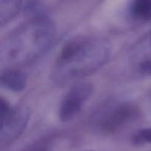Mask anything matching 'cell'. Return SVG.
<instances>
[{"label":"cell","instance_id":"cell-7","mask_svg":"<svg viewBox=\"0 0 151 151\" xmlns=\"http://www.w3.org/2000/svg\"><path fill=\"white\" fill-rule=\"evenodd\" d=\"M131 20L137 22L151 21V0H130L127 8Z\"/></svg>","mask_w":151,"mask_h":151},{"label":"cell","instance_id":"cell-6","mask_svg":"<svg viewBox=\"0 0 151 151\" xmlns=\"http://www.w3.org/2000/svg\"><path fill=\"white\" fill-rule=\"evenodd\" d=\"M0 82L1 85L7 89L19 92L26 87L27 78L23 71L16 68H8L1 72Z\"/></svg>","mask_w":151,"mask_h":151},{"label":"cell","instance_id":"cell-3","mask_svg":"<svg viewBox=\"0 0 151 151\" xmlns=\"http://www.w3.org/2000/svg\"><path fill=\"white\" fill-rule=\"evenodd\" d=\"M29 111L24 106L13 107L0 99V139L1 144L14 141L23 133L29 119Z\"/></svg>","mask_w":151,"mask_h":151},{"label":"cell","instance_id":"cell-11","mask_svg":"<svg viewBox=\"0 0 151 151\" xmlns=\"http://www.w3.org/2000/svg\"><path fill=\"white\" fill-rule=\"evenodd\" d=\"M137 66H138V69L141 73L151 75V60L142 62L139 63Z\"/></svg>","mask_w":151,"mask_h":151},{"label":"cell","instance_id":"cell-8","mask_svg":"<svg viewBox=\"0 0 151 151\" xmlns=\"http://www.w3.org/2000/svg\"><path fill=\"white\" fill-rule=\"evenodd\" d=\"M23 0H0V25L3 27L19 13Z\"/></svg>","mask_w":151,"mask_h":151},{"label":"cell","instance_id":"cell-1","mask_svg":"<svg viewBox=\"0 0 151 151\" xmlns=\"http://www.w3.org/2000/svg\"><path fill=\"white\" fill-rule=\"evenodd\" d=\"M111 46L99 36H78L69 40L62 48L52 73V81L59 86L75 83L91 75L109 60Z\"/></svg>","mask_w":151,"mask_h":151},{"label":"cell","instance_id":"cell-12","mask_svg":"<svg viewBox=\"0 0 151 151\" xmlns=\"http://www.w3.org/2000/svg\"><path fill=\"white\" fill-rule=\"evenodd\" d=\"M89 151H90V150H89Z\"/></svg>","mask_w":151,"mask_h":151},{"label":"cell","instance_id":"cell-9","mask_svg":"<svg viewBox=\"0 0 151 151\" xmlns=\"http://www.w3.org/2000/svg\"><path fill=\"white\" fill-rule=\"evenodd\" d=\"M133 58L137 62V65L151 60V32L142 38L134 47Z\"/></svg>","mask_w":151,"mask_h":151},{"label":"cell","instance_id":"cell-4","mask_svg":"<svg viewBox=\"0 0 151 151\" xmlns=\"http://www.w3.org/2000/svg\"><path fill=\"white\" fill-rule=\"evenodd\" d=\"M139 115V110L137 106L123 103L108 107L97 116V119L102 129L112 132L137 119Z\"/></svg>","mask_w":151,"mask_h":151},{"label":"cell","instance_id":"cell-10","mask_svg":"<svg viewBox=\"0 0 151 151\" xmlns=\"http://www.w3.org/2000/svg\"><path fill=\"white\" fill-rule=\"evenodd\" d=\"M133 143L137 146L151 144V127L139 131L133 137Z\"/></svg>","mask_w":151,"mask_h":151},{"label":"cell","instance_id":"cell-5","mask_svg":"<svg viewBox=\"0 0 151 151\" xmlns=\"http://www.w3.org/2000/svg\"><path fill=\"white\" fill-rule=\"evenodd\" d=\"M93 92V86L88 82L75 83L67 91L61 102L59 111L60 120L66 122L79 114Z\"/></svg>","mask_w":151,"mask_h":151},{"label":"cell","instance_id":"cell-2","mask_svg":"<svg viewBox=\"0 0 151 151\" xmlns=\"http://www.w3.org/2000/svg\"><path fill=\"white\" fill-rule=\"evenodd\" d=\"M55 33L54 22L44 13L31 17L1 43V62L11 66L31 63L49 50Z\"/></svg>","mask_w":151,"mask_h":151}]
</instances>
